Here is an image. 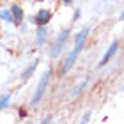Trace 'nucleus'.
<instances>
[{
    "instance_id": "obj_1",
    "label": "nucleus",
    "mask_w": 124,
    "mask_h": 124,
    "mask_svg": "<svg viewBox=\"0 0 124 124\" xmlns=\"http://www.w3.org/2000/svg\"><path fill=\"white\" fill-rule=\"evenodd\" d=\"M89 34H91V27L87 25V27L80 29V30L75 34V36H73V50L64 57V60L60 62L59 76H66L67 73L73 69V66L76 64V60H78V57H80V53L83 52V48H85V44H87Z\"/></svg>"
},
{
    "instance_id": "obj_2",
    "label": "nucleus",
    "mask_w": 124,
    "mask_h": 124,
    "mask_svg": "<svg viewBox=\"0 0 124 124\" xmlns=\"http://www.w3.org/2000/svg\"><path fill=\"white\" fill-rule=\"evenodd\" d=\"M52 67H48V69H44V73L41 75L39 78L37 85H36V91L32 94V99H30V106H37L41 101L44 99V94L48 91V85H50V78H52Z\"/></svg>"
},
{
    "instance_id": "obj_3",
    "label": "nucleus",
    "mask_w": 124,
    "mask_h": 124,
    "mask_svg": "<svg viewBox=\"0 0 124 124\" xmlns=\"http://www.w3.org/2000/svg\"><path fill=\"white\" fill-rule=\"evenodd\" d=\"M69 37H71V29H62L59 34H57V37H55V41L53 44L50 46V59H59V55L64 52V48H66V44L67 41H69Z\"/></svg>"
},
{
    "instance_id": "obj_4",
    "label": "nucleus",
    "mask_w": 124,
    "mask_h": 124,
    "mask_svg": "<svg viewBox=\"0 0 124 124\" xmlns=\"http://www.w3.org/2000/svg\"><path fill=\"white\" fill-rule=\"evenodd\" d=\"M52 16H53L52 9L41 7V9H39V11H37L36 14H34L32 21H34V23H36V27H43V25H48L50 21H52Z\"/></svg>"
},
{
    "instance_id": "obj_5",
    "label": "nucleus",
    "mask_w": 124,
    "mask_h": 124,
    "mask_svg": "<svg viewBox=\"0 0 124 124\" xmlns=\"http://www.w3.org/2000/svg\"><path fill=\"white\" fill-rule=\"evenodd\" d=\"M119 46H121V44H119V41H117V39H115V41H112V43L108 44V48H106V52L103 53L101 60L98 62V66H99V67H103V66L108 64V62L117 55V52H119Z\"/></svg>"
},
{
    "instance_id": "obj_6",
    "label": "nucleus",
    "mask_w": 124,
    "mask_h": 124,
    "mask_svg": "<svg viewBox=\"0 0 124 124\" xmlns=\"http://www.w3.org/2000/svg\"><path fill=\"white\" fill-rule=\"evenodd\" d=\"M11 13H13V25L14 27L23 25V21H25V11H23V7H21L20 4H13V5H11Z\"/></svg>"
},
{
    "instance_id": "obj_7",
    "label": "nucleus",
    "mask_w": 124,
    "mask_h": 124,
    "mask_svg": "<svg viewBox=\"0 0 124 124\" xmlns=\"http://www.w3.org/2000/svg\"><path fill=\"white\" fill-rule=\"evenodd\" d=\"M34 41H36L37 46H44V44L48 43V25L36 27V36H34Z\"/></svg>"
},
{
    "instance_id": "obj_8",
    "label": "nucleus",
    "mask_w": 124,
    "mask_h": 124,
    "mask_svg": "<svg viewBox=\"0 0 124 124\" xmlns=\"http://www.w3.org/2000/svg\"><path fill=\"white\" fill-rule=\"evenodd\" d=\"M37 67H39V59H34V60L30 62V64L27 66L23 71H21L20 80L23 82V83H25V82H29V80H30V76L34 75V73H36V69H37Z\"/></svg>"
},
{
    "instance_id": "obj_9",
    "label": "nucleus",
    "mask_w": 124,
    "mask_h": 124,
    "mask_svg": "<svg viewBox=\"0 0 124 124\" xmlns=\"http://www.w3.org/2000/svg\"><path fill=\"white\" fill-rule=\"evenodd\" d=\"M0 21H4V23H13V13H11V7L0 9Z\"/></svg>"
},
{
    "instance_id": "obj_10",
    "label": "nucleus",
    "mask_w": 124,
    "mask_h": 124,
    "mask_svg": "<svg viewBox=\"0 0 124 124\" xmlns=\"http://www.w3.org/2000/svg\"><path fill=\"white\" fill-rule=\"evenodd\" d=\"M9 105H11V94H9V92H5V94L0 96V112L5 110Z\"/></svg>"
},
{
    "instance_id": "obj_11",
    "label": "nucleus",
    "mask_w": 124,
    "mask_h": 124,
    "mask_svg": "<svg viewBox=\"0 0 124 124\" xmlns=\"http://www.w3.org/2000/svg\"><path fill=\"white\" fill-rule=\"evenodd\" d=\"M87 83H89V80H83V82H80V83H78V85H76V87L71 91V98L75 99L76 96H78V94H80V92L83 91V87H87Z\"/></svg>"
},
{
    "instance_id": "obj_12",
    "label": "nucleus",
    "mask_w": 124,
    "mask_h": 124,
    "mask_svg": "<svg viewBox=\"0 0 124 124\" xmlns=\"http://www.w3.org/2000/svg\"><path fill=\"white\" fill-rule=\"evenodd\" d=\"M91 115H92V112H91V110H87L85 114H83V117L80 119V122H83V124H85V122H89V121H91Z\"/></svg>"
},
{
    "instance_id": "obj_13",
    "label": "nucleus",
    "mask_w": 124,
    "mask_h": 124,
    "mask_svg": "<svg viewBox=\"0 0 124 124\" xmlns=\"http://www.w3.org/2000/svg\"><path fill=\"white\" fill-rule=\"evenodd\" d=\"M80 18H82V11H80V9H75V14H73V23H76Z\"/></svg>"
},
{
    "instance_id": "obj_14",
    "label": "nucleus",
    "mask_w": 124,
    "mask_h": 124,
    "mask_svg": "<svg viewBox=\"0 0 124 124\" xmlns=\"http://www.w3.org/2000/svg\"><path fill=\"white\" fill-rule=\"evenodd\" d=\"M62 5H66V7H71L73 4H75V0H60Z\"/></svg>"
},
{
    "instance_id": "obj_15",
    "label": "nucleus",
    "mask_w": 124,
    "mask_h": 124,
    "mask_svg": "<svg viewBox=\"0 0 124 124\" xmlns=\"http://www.w3.org/2000/svg\"><path fill=\"white\" fill-rule=\"evenodd\" d=\"M41 122H52V115H46V117H44V119H43Z\"/></svg>"
},
{
    "instance_id": "obj_16",
    "label": "nucleus",
    "mask_w": 124,
    "mask_h": 124,
    "mask_svg": "<svg viewBox=\"0 0 124 124\" xmlns=\"http://www.w3.org/2000/svg\"><path fill=\"white\" fill-rule=\"evenodd\" d=\"M27 115V112H25V108H20V117H25Z\"/></svg>"
},
{
    "instance_id": "obj_17",
    "label": "nucleus",
    "mask_w": 124,
    "mask_h": 124,
    "mask_svg": "<svg viewBox=\"0 0 124 124\" xmlns=\"http://www.w3.org/2000/svg\"><path fill=\"white\" fill-rule=\"evenodd\" d=\"M119 20H121V21H124V9H122V13L119 14Z\"/></svg>"
},
{
    "instance_id": "obj_18",
    "label": "nucleus",
    "mask_w": 124,
    "mask_h": 124,
    "mask_svg": "<svg viewBox=\"0 0 124 124\" xmlns=\"http://www.w3.org/2000/svg\"><path fill=\"white\" fill-rule=\"evenodd\" d=\"M37 2H46V0H37Z\"/></svg>"
}]
</instances>
